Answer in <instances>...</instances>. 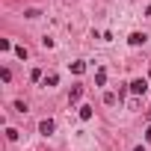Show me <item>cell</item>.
<instances>
[{"mask_svg":"<svg viewBox=\"0 0 151 151\" xmlns=\"http://www.w3.org/2000/svg\"><path fill=\"white\" fill-rule=\"evenodd\" d=\"M15 56H18V59H27V56H30V50H27L24 45H18V47H15Z\"/></svg>","mask_w":151,"mask_h":151,"instance_id":"30bf717a","label":"cell"},{"mask_svg":"<svg viewBox=\"0 0 151 151\" xmlns=\"http://www.w3.org/2000/svg\"><path fill=\"white\" fill-rule=\"evenodd\" d=\"M6 139L15 142V139H18V130H15V127H6Z\"/></svg>","mask_w":151,"mask_h":151,"instance_id":"4fadbf2b","label":"cell"},{"mask_svg":"<svg viewBox=\"0 0 151 151\" xmlns=\"http://www.w3.org/2000/svg\"><path fill=\"white\" fill-rule=\"evenodd\" d=\"M83 98V86H71V92H68V104H77Z\"/></svg>","mask_w":151,"mask_h":151,"instance_id":"277c9868","label":"cell"},{"mask_svg":"<svg viewBox=\"0 0 151 151\" xmlns=\"http://www.w3.org/2000/svg\"><path fill=\"white\" fill-rule=\"evenodd\" d=\"M145 42H148L145 33H130V36H127V45H130V47H139V45H145Z\"/></svg>","mask_w":151,"mask_h":151,"instance_id":"3957f363","label":"cell"},{"mask_svg":"<svg viewBox=\"0 0 151 151\" xmlns=\"http://www.w3.org/2000/svg\"><path fill=\"white\" fill-rule=\"evenodd\" d=\"M68 68H71V74H83L86 71V62H80V59L77 62H68Z\"/></svg>","mask_w":151,"mask_h":151,"instance_id":"8992f818","label":"cell"},{"mask_svg":"<svg viewBox=\"0 0 151 151\" xmlns=\"http://www.w3.org/2000/svg\"><path fill=\"white\" fill-rule=\"evenodd\" d=\"M104 83H107V71L98 68V71H95V86H104Z\"/></svg>","mask_w":151,"mask_h":151,"instance_id":"52a82bcc","label":"cell"},{"mask_svg":"<svg viewBox=\"0 0 151 151\" xmlns=\"http://www.w3.org/2000/svg\"><path fill=\"white\" fill-rule=\"evenodd\" d=\"M0 80L9 83V80H12V71H9V68H0Z\"/></svg>","mask_w":151,"mask_h":151,"instance_id":"7c38bea8","label":"cell"},{"mask_svg":"<svg viewBox=\"0 0 151 151\" xmlns=\"http://www.w3.org/2000/svg\"><path fill=\"white\" fill-rule=\"evenodd\" d=\"M39 15H42L39 9H27V12H24V18H39Z\"/></svg>","mask_w":151,"mask_h":151,"instance_id":"5bb4252c","label":"cell"},{"mask_svg":"<svg viewBox=\"0 0 151 151\" xmlns=\"http://www.w3.org/2000/svg\"><path fill=\"white\" fill-rule=\"evenodd\" d=\"M56 83H59V74H56V71H50V74H45V80H42V86H47V89H53Z\"/></svg>","mask_w":151,"mask_h":151,"instance_id":"5b68a950","label":"cell"},{"mask_svg":"<svg viewBox=\"0 0 151 151\" xmlns=\"http://www.w3.org/2000/svg\"><path fill=\"white\" fill-rule=\"evenodd\" d=\"M80 119H83V122H89V119H92V107H89V104H83V107H80Z\"/></svg>","mask_w":151,"mask_h":151,"instance_id":"9c48e42d","label":"cell"},{"mask_svg":"<svg viewBox=\"0 0 151 151\" xmlns=\"http://www.w3.org/2000/svg\"><path fill=\"white\" fill-rule=\"evenodd\" d=\"M133 151H145V145H136V148H133Z\"/></svg>","mask_w":151,"mask_h":151,"instance_id":"2e32d148","label":"cell"},{"mask_svg":"<svg viewBox=\"0 0 151 151\" xmlns=\"http://www.w3.org/2000/svg\"><path fill=\"white\" fill-rule=\"evenodd\" d=\"M30 80H33V83L45 80V71H42V68H33V71H30Z\"/></svg>","mask_w":151,"mask_h":151,"instance_id":"ba28073f","label":"cell"},{"mask_svg":"<svg viewBox=\"0 0 151 151\" xmlns=\"http://www.w3.org/2000/svg\"><path fill=\"white\" fill-rule=\"evenodd\" d=\"M127 86H130V92H133V95H145V92H148V80H142V77L130 80Z\"/></svg>","mask_w":151,"mask_h":151,"instance_id":"6da1fadb","label":"cell"},{"mask_svg":"<svg viewBox=\"0 0 151 151\" xmlns=\"http://www.w3.org/2000/svg\"><path fill=\"white\" fill-rule=\"evenodd\" d=\"M116 101H119V98H116V92H107V95H104V104H107V107H113Z\"/></svg>","mask_w":151,"mask_h":151,"instance_id":"8fae6325","label":"cell"},{"mask_svg":"<svg viewBox=\"0 0 151 151\" xmlns=\"http://www.w3.org/2000/svg\"><path fill=\"white\" fill-rule=\"evenodd\" d=\"M53 130H56V122H53V119H42V122H39V133H42V136H50Z\"/></svg>","mask_w":151,"mask_h":151,"instance_id":"7a4b0ae2","label":"cell"},{"mask_svg":"<svg viewBox=\"0 0 151 151\" xmlns=\"http://www.w3.org/2000/svg\"><path fill=\"white\" fill-rule=\"evenodd\" d=\"M145 139H148V142H151V127H148V130H145Z\"/></svg>","mask_w":151,"mask_h":151,"instance_id":"9a60e30c","label":"cell"}]
</instances>
